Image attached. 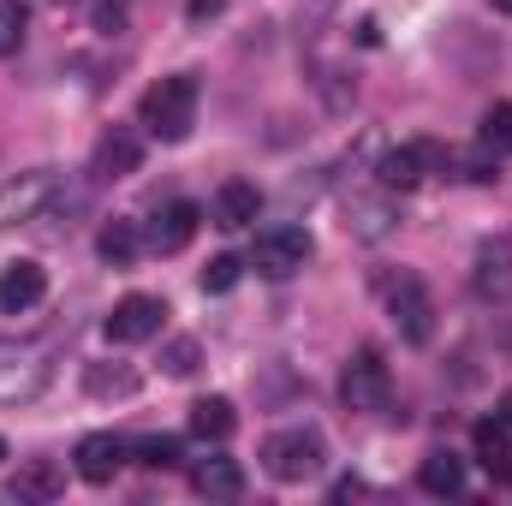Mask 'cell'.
I'll return each instance as SVG.
<instances>
[{"instance_id": "6da1fadb", "label": "cell", "mask_w": 512, "mask_h": 506, "mask_svg": "<svg viewBox=\"0 0 512 506\" xmlns=\"http://www.w3.org/2000/svg\"><path fill=\"white\" fill-rule=\"evenodd\" d=\"M137 126L149 131V137H161V143H185L191 126H197V78H161V84H149L143 90V102H137Z\"/></svg>"}, {"instance_id": "7a4b0ae2", "label": "cell", "mask_w": 512, "mask_h": 506, "mask_svg": "<svg viewBox=\"0 0 512 506\" xmlns=\"http://www.w3.org/2000/svg\"><path fill=\"white\" fill-rule=\"evenodd\" d=\"M54 381V346L48 340H6L0 346V405H30Z\"/></svg>"}, {"instance_id": "3957f363", "label": "cell", "mask_w": 512, "mask_h": 506, "mask_svg": "<svg viewBox=\"0 0 512 506\" xmlns=\"http://www.w3.org/2000/svg\"><path fill=\"white\" fill-rule=\"evenodd\" d=\"M322 465H328V441L316 429H280L262 441V471L274 483H310L322 477Z\"/></svg>"}, {"instance_id": "277c9868", "label": "cell", "mask_w": 512, "mask_h": 506, "mask_svg": "<svg viewBox=\"0 0 512 506\" xmlns=\"http://www.w3.org/2000/svg\"><path fill=\"white\" fill-rule=\"evenodd\" d=\"M54 197H60V173H54V167H36V173L6 179V185H0V233L42 221Z\"/></svg>"}, {"instance_id": "5b68a950", "label": "cell", "mask_w": 512, "mask_h": 506, "mask_svg": "<svg viewBox=\"0 0 512 506\" xmlns=\"http://www.w3.org/2000/svg\"><path fill=\"white\" fill-rule=\"evenodd\" d=\"M310 262V233L304 227H268V233H256L251 245V268L262 274V280H292L298 268Z\"/></svg>"}, {"instance_id": "8992f818", "label": "cell", "mask_w": 512, "mask_h": 506, "mask_svg": "<svg viewBox=\"0 0 512 506\" xmlns=\"http://www.w3.org/2000/svg\"><path fill=\"white\" fill-rule=\"evenodd\" d=\"M340 399H346V411H387L393 376H387V364H382L376 346L352 352V364H346V376H340Z\"/></svg>"}, {"instance_id": "52a82bcc", "label": "cell", "mask_w": 512, "mask_h": 506, "mask_svg": "<svg viewBox=\"0 0 512 506\" xmlns=\"http://www.w3.org/2000/svg\"><path fill=\"white\" fill-rule=\"evenodd\" d=\"M387 310H393V322H399V334L411 346H429V334H435V298H429V286L417 274H399L387 286Z\"/></svg>"}, {"instance_id": "ba28073f", "label": "cell", "mask_w": 512, "mask_h": 506, "mask_svg": "<svg viewBox=\"0 0 512 506\" xmlns=\"http://www.w3.org/2000/svg\"><path fill=\"white\" fill-rule=\"evenodd\" d=\"M161 316H167V304L161 298H149V292H131V298H120L114 310H108V340L114 346H143V340H155L161 334Z\"/></svg>"}, {"instance_id": "9c48e42d", "label": "cell", "mask_w": 512, "mask_h": 506, "mask_svg": "<svg viewBox=\"0 0 512 506\" xmlns=\"http://www.w3.org/2000/svg\"><path fill=\"white\" fill-rule=\"evenodd\" d=\"M471 286H477V298H507L512 292V233L483 239L477 268H471Z\"/></svg>"}, {"instance_id": "30bf717a", "label": "cell", "mask_w": 512, "mask_h": 506, "mask_svg": "<svg viewBox=\"0 0 512 506\" xmlns=\"http://www.w3.org/2000/svg\"><path fill=\"white\" fill-rule=\"evenodd\" d=\"M441 161V149L435 143H399V149H387L382 155V185L387 191H411V185H423V173Z\"/></svg>"}, {"instance_id": "8fae6325", "label": "cell", "mask_w": 512, "mask_h": 506, "mask_svg": "<svg viewBox=\"0 0 512 506\" xmlns=\"http://www.w3.org/2000/svg\"><path fill=\"white\" fill-rule=\"evenodd\" d=\"M137 161H143V137H137L131 126H114L102 143H96L90 173H96V179H126V173H137Z\"/></svg>"}, {"instance_id": "7c38bea8", "label": "cell", "mask_w": 512, "mask_h": 506, "mask_svg": "<svg viewBox=\"0 0 512 506\" xmlns=\"http://www.w3.org/2000/svg\"><path fill=\"white\" fill-rule=\"evenodd\" d=\"M471 447H477V465H483L495 483H507L512 477V423L507 417H483V423L471 429Z\"/></svg>"}, {"instance_id": "4fadbf2b", "label": "cell", "mask_w": 512, "mask_h": 506, "mask_svg": "<svg viewBox=\"0 0 512 506\" xmlns=\"http://www.w3.org/2000/svg\"><path fill=\"white\" fill-rule=\"evenodd\" d=\"M42 292H48V274H42V262H6L0 268V310H30V304H42Z\"/></svg>"}, {"instance_id": "5bb4252c", "label": "cell", "mask_w": 512, "mask_h": 506, "mask_svg": "<svg viewBox=\"0 0 512 506\" xmlns=\"http://www.w3.org/2000/svg\"><path fill=\"white\" fill-rule=\"evenodd\" d=\"M256 215H262V191H256V185H245V179H227V185L215 191V209H209V221H215V227L239 233V227H251Z\"/></svg>"}, {"instance_id": "9a60e30c", "label": "cell", "mask_w": 512, "mask_h": 506, "mask_svg": "<svg viewBox=\"0 0 512 506\" xmlns=\"http://www.w3.org/2000/svg\"><path fill=\"white\" fill-rule=\"evenodd\" d=\"M197 221H203V209H197V203H167V209L155 215V227H149V245H155L161 256L185 251V245H191V233H197Z\"/></svg>"}, {"instance_id": "2e32d148", "label": "cell", "mask_w": 512, "mask_h": 506, "mask_svg": "<svg viewBox=\"0 0 512 506\" xmlns=\"http://www.w3.org/2000/svg\"><path fill=\"white\" fill-rule=\"evenodd\" d=\"M120 465H126V447H120L114 435H84V441H78V477H84V483H114Z\"/></svg>"}, {"instance_id": "e0dca14e", "label": "cell", "mask_w": 512, "mask_h": 506, "mask_svg": "<svg viewBox=\"0 0 512 506\" xmlns=\"http://www.w3.org/2000/svg\"><path fill=\"white\" fill-rule=\"evenodd\" d=\"M191 489L209 495V501H239L245 495V471L233 459H197L191 465Z\"/></svg>"}, {"instance_id": "ac0fdd59", "label": "cell", "mask_w": 512, "mask_h": 506, "mask_svg": "<svg viewBox=\"0 0 512 506\" xmlns=\"http://www.w3.org/2000/svg\"><path fill=\"white\" fill-rule=\"evenodd\" d=\"M66 489V471L54 465V459H30V465H18V477H12V501H54Z\"/></svg>"}, {"instance_id": "d6986e66", "label": "cell", "mask_w": 512, "mask_h": 506, "mask_svg": "<svg viewBox=\"0 0 512 506\" xmlns=\"http://www.w3.org/2000/svg\"><path fill=\"white\" fill-rule=\"evenodd\" d=\"M387 227H393V203L382 197H346V233H358V239H387Z\"/></svg>"}, {"instance_id": "ffe728a7", "label": "cell", "mask_w": 512, "mask_h": 506, "mask_svg": "<svg viewBox=\"0 0 512 506\" xmlns=\"http://www.w3.org/2000/svg\"><path fill=\"white\" fill-rule=\"evenodd\" d=\"M233 429H239L233 399H197V405H191V435H197V441H227Z\"/></svg>"}, {"instance_id": "44dd1931", "label": "cell", "mask_w": 512, "mask_h": 506, "mask_svg": "<svg viewBox=\"0 0 512 506\" xmlns=\"http://www.w3.org/2000/svg\"><path fill=\"white\" fill-rule=\"evenodd\" d=\"M417 483H423V495H459L465 489V459H453V453H429L423 465H417Z\"/></svg>"}, {"instance_id": "7402d4cb", "label": "cell", "mask_w": 512, "mask_h": 506, "mask_svg": "<svg viewBox=\"0 0 512 506\" xmlns=\"http://www.w3.org/2000/svg\"><path fill=\"white\" fill-rule=\"evenodd\" d=\"M84 393L90 399H131L137 393V370L131 364H84Z\"/></svg>"}, {"instance_id": "603a6c76", "label": "cell", "mask_w": 512, "mask_h": 506, "mask_svg": "<svg viewBox=\"0 0 512 506\" xmlns=\"http://www.w3.org/2000/svg\"><path fill=\"white\" fill-rule=\"evenodd\" d=\"M137 245H143V239H137V227H131V221H108V227H102V239H96V251L108 256V262H131Z\"/></svg>"}, {"instance_id": "cb8c5ba5", "label": "cell", "mask_w": 512, "mask_h": 506, "mask_svg": "<svg viewBox=\"0 0 512 506\" xmlns=\"http://www.w3.org/2000/svg\"><path fill=\"white\" fill-rule=\"evenodd\" d=\"M24 30H30V12L18 0H0V54H18L24 48Z\"/></svg>"}, {"instance_id": "d4e9b609", "label": "cell", "mask_w": 512, "mask_h": 506, "mask_svg": "<svg viewBox=\"0 0 512 506\" xmlns=\"http://www.w3.org/2000/svg\"><path fill=\"white\" fill-rule=\"evenodd\" d=\"M137 459H143L149 471H173V465H179V441H173V435H149V441H137Z\"/></svg>"}, {"instance_id": "484cf974", "label": "cell", "mask_w": 512, "mask_h": 506, "mask_svg": "<svg viewBox=\"0 0 512 506\" xmlns=\"http://www.w3.org/2000/svg\"><path fill=\"white\" fill-rule=\"evenodd\" d=\"M483 149H512V108L507 102H495L483 114Z\"/></svg>"}, {"instance_id": "4316f807", "label": "cell", "mask_w": 512, "mask_h": 506, "mask_svg": "<svg viewBox=\"0 0 512 506\" xmlns=\"http://www.w3.org/2000/svg\"><path fill=\"white\" fill-rule=\"evenodd\" d=\"M239 274H245V262H239V256H215V262L203 268V292H233V286H239Z\"/></svg>"}, {"instance_id": "83f0119b", "label": "cell", "mask_w": 512, "mask_h": 506, "mask_svg": "<svg viewBox=\"0 0 512 506\" xmlns=\"http://www.w3.org/2000/svg\"><path fill=\"white\" fill-rule=\"evenodd\" d=\"M197 358H203V352H197V340H173V346L161 352V370H167V376H191V370H197Z\"/></svg>"}, {"instance_id": "f1b7e54d", "label": "cell", "mask_w": 512, "mask_h": 506, "mask_svg": "<svg viewBox=\"0 0 512 506\" xmlns=\"http://www.w3.org/2000/svg\"><path fill=\"white\" fill-rule=\"evenodd\" d=\"M120 24H126V6H102L96 12V30H120Z\"/></svg>"}, {"instance_id": "f546056e", "label": "cell", "mask_w": 512, "mask_h": 506, "mask_svg": "<svg viewBox=\"0 0 512 506\" xmlns=\"http://www.w3.org/2000/svg\"><path fill=\"white\" fill-rule=\"evenodd\" d=\"M209 12H221V0H191V18H209Z\"/></svg>"}, {"instance_id": "4dcf8cb0", "label": "cell", "mask_w": 512, "mask_h": 506, "mask_svg": "<svg viewBox=\"0 0 512 506\" xmlns=\"http://www.w3.org/2000/svg\"><path fill=\"white\" fill-rule=\"evenodd\" d=\"M501 417H507V423H512V393H507V399H501Z\"/></svg>"}, {"instance_id": "1f68e13d", "label": "cell", "mask_w": 512, "mask_h": 506, "mask_svg": "<svg viewBox=\"0 0 512 506\" xmlns=\"http://www.w3.org/2000/svg\"><path fill=\"white\" fill-rule=\"evenodd\" d=\"M495 12H512V0H495Z\"/></svg>"}, {"instance_id": "d6a6232c", "label": "cell", "mask_w": 512, "mask_h": 506, "mask_svg": "<svg viewBox=\"0 0 512 506\" xmlns=\"http://www.w3.org/2000/svg\"><path fill=\"white\" fill-rule=\"evenodd\" d=\"M0 459H6V441H0Z\"/></svg>"}, {"instance_id": "836d02e7", "label": "cell", "mask_w": 512, "mask_h": 506, "mask_svg": "<svg viewBox=\"0 0 512 506\" xmlns=\"http://www.w3.org/2000/svg\"><path fill=\"white\" fill-rule=\"evenodd\" d=\"M60 6H66V0H60Z\"/></svg>"}]
</instances>
